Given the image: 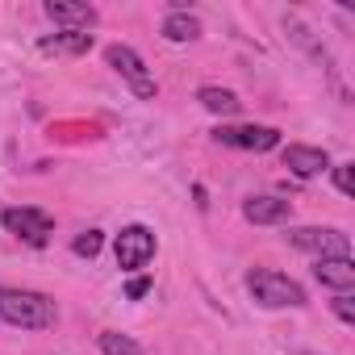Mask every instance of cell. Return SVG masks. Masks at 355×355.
Listing matches in <instances>:
<instances>
[{
	"instance_id": "14",
	"label": "cell",
	"mask_w": 355,
	"mask_h": 355,
	"mask_svg": "<svg viewBox=\"0 0 355 355\" xmlns=\"http://www.w3.org/2000/svg\"><path fill=\"white\" fill-rule=\"evenodd\" d=\"M197 34H201V21H197L193 13H184V9L167 13V21H163V38H167V42H193Z\"/></svg>"
},
{
	"instance_id": "3",
	"label": "cell",
	"mask_w": 355,
	"mask_h": 355,
	"mask_svg": "<svg viewBox=\"0 0 355 355\" xmlns=\"http://www.w3.org/2000/svg\"><path fill=\"white\" fill-rule=\"evenodd\" d=\"M288 243L318 259H351V239L330 226H297V230H288Z\"/></svg>"
},
{
	"instance_id": "18",
	"label": "cell",
	"mask_w": 355,
	"mask_h": 355,
	"mask_svg": "<svg viewBox=\"0 0 355 355\" xmlns=\"http://www.w3.org/2000/svg\"><path fill=\"white\" fill-rule=\"evenodd\" d=\"M330 305H334V313H338V318H343L347 326L355 322V297H351V293H338V297H334Z\"/></svg>"
},
{
	"instance_id": "6",
	"label": "cell",
	"mask_w": 355,
	"mask_h": 355,
	"mask_svg": "<svg viewBox=\"0 0 355 355\" xmlns=\"http://www.w3.org/2000/svg\"><path fill=\"white\" fill-rule=\"evenodd\" d=\"M0 222H5V230H9V234L26 239L30 247H42V243L51 239V230H55L51 214L30 209V205H21V209H5V214H0Z\"/></svg>"
},
{
	"instance_id": "15",
	"label": "cell",
	"mask_w": 355,
	"mask_h": 355,
	"mask_svg": "<svg viewBox=\"0 0 355 355\" xmlns=\"http://www.w3.org/2000/svg\"><path fill=\"white\" fill-rule=\"evenodd\" d=\"M101 351H105V355H142L138 343L125 338V334H117V330H105V334H101Z\"/></svg>"
},
{
	"instance_id": "8",
	"label": "cell",
	"mask_w": 355,
	"mask_h": 355,
	"mask_svg": "<svg viewBox=\"0 0 355 355\" xmlns=\"http://www.w3.org/2000/svg\"><path fill=\"white\" fill-rule=\"evenodd\" d=\"M46 17L55 21V26H63V30H92L96 26V9L92 5H84V0H46Z\"/></svg>"
},
{
	"instance_id": "7",
	"label": "cell",
	"mask_w": 355,
	"mask_h": 355,
	"mask_svg": "<svg viewBox=\"0 0 355 355\" xmlns=\"http://www.w3.org/2000/svg\"><path fill=\"white\" fill-rule=\"evenodd\" d=\"M218 142L263 155V150L280 146V130H272V125H218Z\"/></svg>"
},
{
	"instance_id": "1",
	"label": "cell",
	"mask_w": 355,
	"mask_h": 355,
	"mask_svg": "<svg viewBox=\"0 0 355 355\" xmlns=\"http://www.w3.org/2000/svg\"><path fill=\"white\" fill-rule=\"evenodd\" d=\"M0 318L9 326H21V330H51L59 309L46 293H34V288H5L0 284Z\"/></svg>"
},
{
	"instance_id": "10",
	"label": "cell",
	"mask_w": 355,
	"mask_h": 355,
	"mask_svg": "<svg viewBox=\"0 0 355 355\" xmlns=\"http://www.w3.org/2000/svg\"><path fill=\"white\" fill-rule=\"evenodd\" d=\"M243 218L255 222V226H284L293 218V201H284V197H251L243 205Z\"/></svg>"
},
{
	"instance_id": "11",
	"label": "cell",
	"mask_w": 355,
	"mask_h": 355,
	"mask_svg": "<svg viewBox=\"0 0 355 355\" xmlns=\"http://www.w3.org/2000/svg\"><path fill=\"white\" fill-rule=\"evenodd\" d=\"M313 276H318L326 288H334V293H351V288H355V263H351V259H318Z\"/></svg>"
},
{
	"instance_id": "2",
	"label": "cell",
	"mask_w": 355,
	"mask_h": 355,
	"mask_svg": "<svg viewBox=\"0 0 355 355\" xmlns=\"http://www.w3.org/2000/svg\"><path fill=\"white\" fill-rule=\"evenodd\" d=\"M247 288L263 309H301L305 305V288L297 280H288L284 272H272V268L247 272Z\"/></svg>"
},
{
	"instance_id": "13",
	"label": "cell",
	"mask_w": 355,
	"mask_h": 355,
	"mask_svg": "<svg viewBox=\"0 0 355 355\" xmlns=\"http://www.w3.org/2000/svg\"><path fill=\"white\" fill-rule=\"evenodd\" d=\"M197 101L209 109V113H218V117H234L239 109H243V101L230 92V88H218V84H209V88H201L197 92Z\"/></svg>"
},
{
	"instance_id": "16",
	"label": "cell",
	"mask_w": 355,
	"mask_h": 355,
	"mask_svg": "<svg viewBox=\"0 0 355 355\" xmlns=\"http://www.w3.org/2000/svg\"><path fill=\"white\" fill-rule=\"evenodd\" d=\"M101 247H105V234H101V230H84V234L71 243V251H76L80 259H96V255H101Z\"/></svg>"
},
{
	"instance_id": "12",
	"label": "cell",
	"mask_w": 355,
	"mask_h": 355,
	"mask_svg": "<svg viewBox=\"0 0 355 355\" xmlns=\"http://www.w3.org/2000/svg\"><path fill=\"white\" fill-rule=\"evenodd\" d=\"M42 51H55V55H84V51H92V34H84V30H59L55 38H42Z\"/></svg>"
},
{
	"instance_id": "9",
	"label": "cell",
	"mask_w": 355,
	"mask_h": 355,
	"mask_svg": "<svg viewBox=\"0 0 355 355\" xmlns=\"http://www.w3.org/2000/svg\"><path fill=\"white\" fill-rule=\"evenodd\" d=\"M284 167L297 175V180H313V175L330 171V159H326L322 146H301V142H293V146H284Z\"/></svg>"
},
{
	"instance_id": "5",
	"label": "cell",
	"mask_w": 355,
	"mask_h": 355,
	"mask_svg": "<svg viewBox=\"0 0 355 355\" xmlns=\"http://www.w3.org/2000/svg\"><path fill=\"white\" fill-rule=\"evenodd\" d=\"M113 251H117V268H121V272H138V268H146V263L155 259V230H146V226H125V230L117 234Z\"/></svg>"
},
{
	"instance_id": "19",
	"label": "cell",
	"mask_w": 355,
	"mask_h": 355,
	"mask_svg": "<svg viewBox=\"0 0 355 355\" xmlns=\"http://www.w3.org/2000/svg\"><path fill=\"white\" fill-rule=\"evenodd\" d=\"M146 293H150V280H146V276H134V280L125 284V297H130V301H138V297H146Z\"/></svg>"
},
{
	"instance_id": "17",
	"label": "cell",
	"mask_w": 355,
	"mask_h": 355,
	"mask_svg": "<svg viewBox=\"0 0 355 355\" xmlns=\"http://www.w3.org/2000/svg\"><path fill=\"white\" fill-rule=\"evenodd\" d=\"M330 171H334V189H338L343 197H351V193H355V167H351V163H330Z\"/></svg>"
},
{
	"instance_id": "4",
	"label": "cell",
	"mask_w": 355,
	"mask_h": 355,
	"mask_svg": "<svg viewBox=\"0 0 355 355\" xmlns=\"http://www.w3.org/2000/svg\"><path fill=\"white\" fill-rule=\"evenodd\" d=\"M105 59H109V67L134 88V96H142V101H155L159 96V84H155V76L146 71V63L138 59V51H130V46H121V42H113L109 51H105Z\"/></svg>"
}]
</instances>
